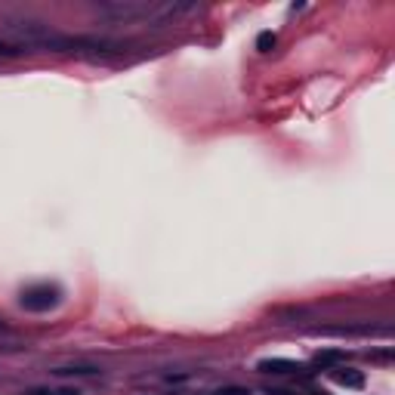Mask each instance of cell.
I'll return each instance as SVG.
<instances>
[{
  "label": "cell",
  "instance_id": "cell-1",
  "mask_svg": "<svg viewBox=\"0 0 395 395\" xmlns=\"http://www.w3.org/2000/svg\"><path fill=\"white\" fill-rule=\"evenodd\" d=\"M19 303H22V309H28V312H50L59 303V287H50V285L31 287L19 296Z\"/></svg>",
  "mask_w": 395,
  "mask_h": 395
},
{
  "label": "cell",
  "instance_id": "cell-2",
  "mask_svg": "<svg viewBox=\"0 0 395 395\" xmlns=\"http://www.w3.org/2000/svg\"><path fill=\"white\" fill-rule=\"evenodd\" d=\"M257 371H263V374H296V371H303V364L290 359H263L257 364Z\"/></svg>",
  "mask_w": 395,
  "mask_h": 395
},
{
  "label": "cell",
  "instance_id": "cell-3",
  "mask_svg": "<svg viewBox=\"0 0 395 395\" xmlns=\"http://www.w3.org/2000/svg\"><path fill=\"white\" fill-rule=\"evenodd\" d=\"M333 380H337L340 386H349V389H361L364 386V374L355 368H333Z\"/></svg>",
  "mask_w": 395,
  "mask_h": 395
},
{
  "label": "cell",
  "instance_id": "cell-4",
  "mask_svg": "<svg viewBox=\"0 0 395 395\" xmlns=\"http://www.w3.org/2000/svg\"><path fill=\"white\" fill-rule=\"evenodd\" d=\"M56 374H78V377H90V374H99V368H93V364H84V368H56Z\"/></svg>",
  "mask_w": 395,
  "mask_h": 395
},
{
  "label": "cell",
  "instance_id": "cell-5",
  "mask_svg": "<svg viewBox=\"0 0 395 395\" xmlns=\"http://www.w3.org/2000/svg\"><path fill=\"white\" fill-rule=\"evenodd\" d=\"M272 47H275V34L272 31H263L257 37V50H259V53H269Z\"/></svg>",
  "mask_w": 395,
  "mask_h": 395
},
{
  "label": "cell",
  "instance_id": "cell-6",
  "mask_svg": "<svg viewBox=\"0 0 395 395\" xmlns=\"http://www.w3.org/2000/svg\"><path fill=\"white\" fill-rule=\"evenodd\" d=\"M0 56H3V59H19L22 50H19V47H10V43L0 41Z\"/></svg>",
  "mask_w": 395,
  "mask_h": 395
},
{
  "label": "cell",
  "instance_id": "cell-7",
  "mask_svg": "<svg viewBox=\"0 0 395 395\" xmlns=\"http://www.w3.org/2000/svg\"><path fill=\"white\" fill-rule=\"evenodd\" d=\"M343 352H337V349H327V352H318V364L322 361H340Z\"/></svg>",
  "mask_w": 395,
  "mask_h": 395
},
{
  "label": "cell",
  "instance_id": "cell-8",
  "mask_svg": "<svg viewBox=\"0 0 395 395\" xmlns=\"http://www.w3.org/2000/svg\"><path fill=\"white\" fill-rule=\"evenodd\" d=\"M210 395H250L247 389H241V386H226V389H216Z\"/></svg>",
  "mask_w": 395,
  "mask_h": 395
},
{
  "label": "cell",
  "instance_id": "cell-9",
  "mask_svg": "<svg viewBox=\"0 0 395 395\" xmlns=\"http://www.w3.org/2000/svg\"><path fill=\"white\" fill-rule=\"evenodd\" d=\"M31 395H80L78 389H59V392H47V389H37V392H31Z\"/></svg>",
  "mask_w": 395,
  "mask_h": 395
},
{
  "label": "cell",
  "instance_id": "cell-10",
  "mask_svg": "<svg viewBox=\"0 0 395 395\" xmlns=\"http://www.w3.org/2000/svg\"><path fill=\"white\" fill-rule=\"evenodd\" d=\"M0 327H3V324H0Z\"/></svg>",
  "mask_w": 395,
  "mask_h": 395
}]
</instances>
